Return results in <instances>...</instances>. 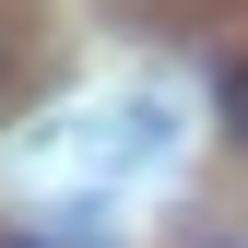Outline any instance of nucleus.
I'll return each instance as SVG.
<instances>
[{"label": "nucleus", "mask_w": 248, "mask_h": 248, "mask_svg": "<svg viewBox=\"0 0 248 248\" xmlns=\"http://www.w3.org/2000/svg\"><path fill=\"white\" fill-rule=\"evenodd\" d=\"M213 118H225V142L248 154V59H225V71H213Z\"/></svg>", "instance_id": "1"}, {"label": "nucleus", "mask_w": 248, "mask_h": 248, "mask_svg": "<svg viewBox=\"0 0 248 248\" xmlns=\"http://www.w3.org/2000/svg\"><path fill=\"white\" fill-rule=\"evenodd\" d=\"M0 248H47V236H0Z\"/></svg>", "instance_id": "2"}, {"label": "nucleus", "mask_w": 248, "mask_h": 248, "mask_svg": "<svg viewBox=\"0 0 248 248\" xmlns=\"http://www.w3.org/2000/svg\"><path fill=\"white\" fill-rule=\"evenodd\" d=\"M0 71H12V47H0Z\"/></svg>", "instance_id": "3"}, {"label": "nucleus", "mask_w": 248, "mask_h": 248, "mask_svg": "<svg viewBox=\"0 0 248 248\" xmlns=\"http://www.w3.org/2000/svg\"><path fill=\"white\" fill-rule=\"evenodd\" d=\"M213 248H236V236H213Z\"/></svg>", "instance_id": "4"}]
</instances>
